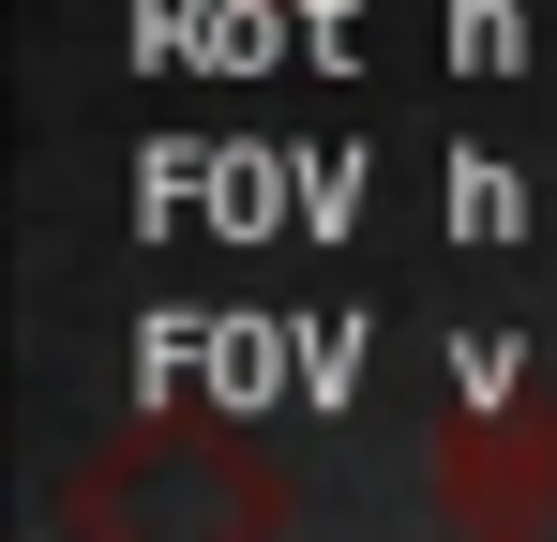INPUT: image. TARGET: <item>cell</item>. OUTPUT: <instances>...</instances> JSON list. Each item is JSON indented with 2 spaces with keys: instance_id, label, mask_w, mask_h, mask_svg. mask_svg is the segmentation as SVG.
Masks as SVG:
<instances>
[{
  "instance_id": "obj_1",
  "label": "cell",
  "mask_w": 557,
  "mask_h": 542,
  "mask_svg": "<svg viewBox=\"0 0 557 542\" xmlns=\"http://www.w3.org/2000/svg\"><path fill=\"white\" fill-rule=\"evenodd\" d=\"M437 513L453 528H543L557 513V407H497L437 438Z\"/></svg>"
}]
</instances>
